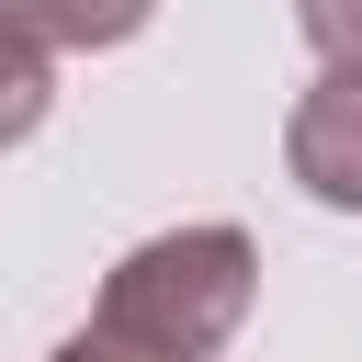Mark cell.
Returning a JSON list of instances; mask_svg holds the SVG:
<instances>
[{"label": "cell", "instance_id": "cell-2", "mask_svg": "<svg viewBox=\"0 0 362 362\" xmlns=\"http://www.w3.org/2000/svg\"><path fill=\"white\" fill-rule=\"evenodd\" d=\"M283 170H294L328 215H362V68H328V79L283 113Z\"/></svg>", "mask_w": 362, "mask_h": 362}, {"label": "cell", "instance_id": "cell-3", "mask_svg": "<svg viewBox=\"0 0 362 362\" xmlns=\"http://www.w3.org/2000/svg\"><path fill=\"white\" fill-rule=\"evenodd\" d=\"M0 23H11V34H34V45H57V57H102V45L147 34V23H158V0H0Z\"/></svg>", "mask_w": 362, "mask_h": 362}, {"label": "cell", "instance_id": "cell-6", "mask_svg": "<svg viewBox=\"0 0 362 362\" xmlns=\"http://www.w3.org/2000/svg\"><path fill=\"white\" fill-rule=\"evenodd\" d=\"M45 362H158V351H136V339H113V328L90 317V328H79V339H57Z\"/></svg>", "mask_w": 362, "mask_h": 362}, {"label": "cell", "instance_id": "cell-5", "mask_svg": "<svg viewBox=\"0 0 362 362\" xmlns=\"http://www.w3.org/2000/svg\"><path fill=\"white\" fill-rule=\"evenodd\" d=\"M305 45L328 68H362V0H305Z\"/></svg>", "mask_w": 362, "mask_h": 362}, {"label": "cell", "instance_id": "cell-1", "mask_svg": "<svg viewBox=\"0 0 362 362\" xmlns=\"http://www.w3.org/2000/svg\"><path fill=\"white\" fill-rule=\"evenodd\" d=\"M249 305H260L249 226H170V238H147V249H124L102 272L90 317L113 339L158 351V362H226V339L249 328Z\"/></svg>", "mask_w": 362, "mask_h": 362}, {"label": "cell", "instance_id": "cell-4", "mask_svg": "<svg viewBox=\"0 0 362 362\" xmlns=\"http://www.w3.org/2000/svg\"><path fill=\"white\" fill-rule=\"evenodd\" d=\"M45 68H57V45L11 34V136H34V124H45Z\"/></svg>", "mask_w": 362, "mask_h": 362}]
</instances>
